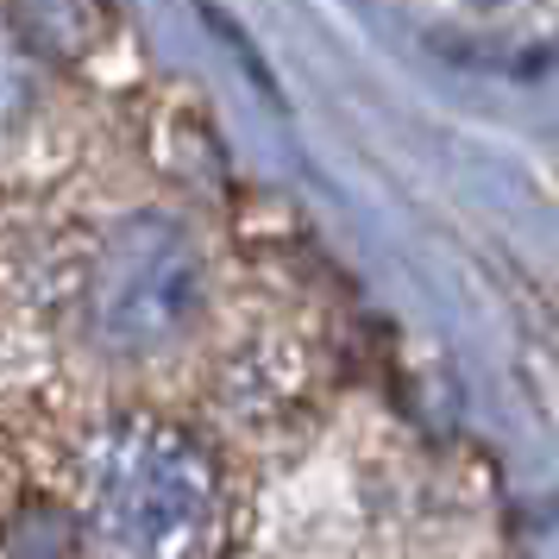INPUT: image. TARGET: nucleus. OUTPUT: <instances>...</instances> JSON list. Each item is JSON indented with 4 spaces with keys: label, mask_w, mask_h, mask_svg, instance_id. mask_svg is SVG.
Masks as SVG:
<instances>
[{
    "label": "nucleus",
    "mask_w": 559,
    "mask_h": 559,
    "mask_svg": "<svg viewBox=\"0 0 559 559\" xmlns=\"http://www.w3.org/2000/svg\"><path fill=\"white\" fill-rule=\"evenodd\" d=\"M214 484L170 428L120 421L82 465V540L95 559H189L207 534Z\"/></svg>",
    "instance_id": "obj_1"
},
{
    "label": "nucleus",
    "mask_w": 559,
    "mask_h": 559,
    "mask_svg": "<svg viewBox=\"0 0 559 559\" xmlns=\"http://www.w3.org/2000/svg\"><path fill=\"white\" fill-rule=\"evenodd\" d=\"M202 271L170 227H127L95 283V321L114 346H152L195 314Z\"/></svg>",
    "instance_id": "obj_2"
}]
</instances>
